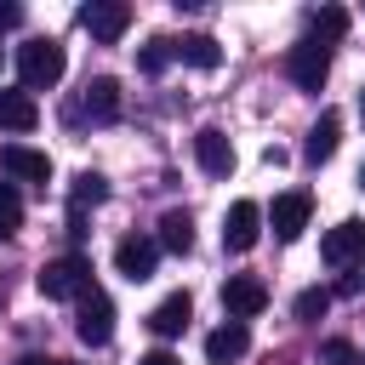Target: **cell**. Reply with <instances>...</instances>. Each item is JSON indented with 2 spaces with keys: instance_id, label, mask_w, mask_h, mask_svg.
<instances>
[{
  "instance_id": "1",
  "label": "cell",
  "mask_w": 365,
  "mask_h": 365,
  "mask_svg": "<svg viewBox=\"0 0 365 365\" xmlns=\"http://www.w3.org/2000/svg\"><path fill=\"white\" fill-rule=\"evenodd\" d=\"M63 68H68V57H63L57 40H29V46H17V80H23V91H46V86H57Z\"/></svg>"
},
{
  "instance_id": "2",
  "label": "cell",
  "mask_w": 365,
  "mask_h": 365,
  "mask_svg": "<svg viewBox=\"0 0 365 365\" xmlns=\"http://www.w3.org/2000/svg\"><path fill=\"white\" fill-rule=\"evenodd\" d=\"M80 291H91V262L80 251H68V257L40 268V297L46 302H63V297H80Z\"/></svg>"
},
{
  "instance_id": "3",
  "label": "cell",
  "mask_w": 365,
  "mask_h": 365,
  "mask_svg": "<svg viewBox=\"0 0 365 365\" xmlns=\"http://www.w3.org/2000/svg\"><path fill=\"white\" fill-rule=\"evenodd\" d=\"M74 336L86 342V348H103L108 336H114V302L91 285V291H80V314H74Z\"/></svg>"
},
{
  "instance_id": "4",
  "label": "cell",
  "mask_w": 365,
  "mask_h": 365,
  "mask_svg": "<svg viewBox=\"0 0 365 365\" xmlns=\"http://www.w3.org/2000/svg\"><path fill=\"white\" fill-rule=\"evenodd\" d=\"M80 23H86V34H91V40L114 46V40L131 29V6H125V0H91V6L80 11Z\"/></svg>"
},
{
  "instance_id": "5",
  "label": "cell",
  "mask_w": 365,
  "mask_h": 365,
  "mask_svg": "<svg viewBox=\"0 0 365 365\" xmlns=\"http://www.w3.org/2000/svg\"><path fill=\"white\" fill-rule=\"evenodd\" d=\"M285 74H291L302 91H319V86H325V74H331V51H325V46H314V40H302V46H291Z\"/></svg>"
},
{
  "instance_id": "6",
  "label": "cell",
  "mask_w": 365,
  "mask_h": 365,
  "mask_svg": "<svg viewBox=\"0 0 365 365\" xmlns=\"http://www.w3.org/2000/svg\"><path fill=\"white\" fill-rule=\"evenodd\" d=\"M257 234H262V205L257 200H234L228 217H222V245L228 251H251Z\"/></svg>"
},
{
  "instance_id": "7",
  "label": "cell",
  "mask_w": 365,
  "mask_h": 365,
  "mask_svg": "<svg viewBox=\"0 0 365 365\" xmlns=\"http://www.w3.org/2000/svg\"><path fill=\"white\" fill-rule=\"evenodd\" d=\"M222 308H228V319H257L262 308H268V285L262 279H251V274H234L228 285H222Z\"/></svg>"
},
{
  "instance_id": "8",
  "label": "cell",
  "mask_w": 365,
  "mask_h": 365,
  "mask_svg": "<svg viewBox=\"0 0 365 365\" xmlns=\"http://www.w3.org/2000/svg\"><path fill=\"white\" fill-rule=\"evenodd\" d=\"M319 257H325L331 268H348L354 257H365V222H336V228H325Z\"/></svg>"
},
{
  "instance_id": "9",
  "label": "cell",
  "mask_w": 365,
  "mask_h": 365,
  "mask_svg": "<svg viewBox=\"0 0 365 365\" xmlns=\"http://www.w3.org/2000/svg\"><path fill=\"white\" fill-rule=\"evenodd\" d=\"M154 262H160V240H143V234H131V240H120L114 245V268L137 285V279H148L154 274Z\"/></svg>"
},
{
  "instance_id": "10",
  "label": "cell",
  "mask_w": 365,
  "mask_h": 365,
  "mask_svg": "<svg viewBox=\"0 0 365 365\" xmlns=\"http://www.w3.org/2000/svg\"><path fill=\"white\" fill-rule=\"evenodd\" d=\"M0 165H6L11 177H23V182H40V188L51 182V160H46L40 148H23V143H6V148H0Z\"/></svg>"
},
{
  "instance_id": "11",
  "label": "cell",
  "mask_w": 365,
  "mask_h": 365,
  "mask_svg": "<svg viewBox=\"0 0 365 365\" xmlns=\"http://www.w3.org/2000/svg\"><path fill=\"white\" fill-rule=\"evenodd\" d=\"M245 348H251V331H245L240 319H228V325H217V331L205 336V359H211V365H234V359H245Z\"/></svg>"
},
{
  "instance_id": "12",
  "label": "cell",
  "mask_w": 365,
  "mask_h": 365,
  "mask_svg": "<svg viewBox=\"0 0 365 365\" xmlns=\"http://www.w3.org/2000/svg\"><path fill=\"white\" fill-rule=\"evenodd\" d=\"M194 154H200V165H205L211 177H228V171H234V143H228L217 125H205V131L194 137Z\"/></svg>"
},
{
  "instance_id": "13",
  "label": "cell",
  "mask_w": 365,
  "mask_h": 365,
  "mask_svg": "<svg viewBox=\"0 0 365 365\" xmlns=\"http://www.w3.org/2000/svg\"><path fill=\"white\" fill-rule=\"evenodd\" d=\"M308 211H314L308 194H279V200H274V234H279V240H297V234L308 228Z\"/></svg>"
},
{
  "instance_id": "14",
  "label": "cell",
  "mask_w": 365,
  "mask_h": 365,
  "mask_svg": "<svg viewBox=\"0 0 365 365\" xmlns=\"http://www.w3.org/2000/svg\"><path fill=\"white\" fill-rule=\"evenodd\" d=\"M336 137H342V120H336V114L325 108V114L314 120V131H308V143H302V160H308V165H319V160H331V154H336Z\"/></svg>"
},
{
  "instance_id": "15",
  "label": "cell",
  "mask_w": 365,
  "mask_h": 365,
  "mask_svg": "<svg viewBox=\"0 0 365 365\" xmlns=\"http://www.w3.org/2000/svg\"><path fill=\"white\" fill-rule=\"evenodd\" d=\"M40 125V108L29 91H0V131H34Z\"/></svg>"
},
{
  "instance_id": "16",
  "label": "cell",
  "mask_w": 365,
  "mask_h": 365,
  "mask_svg": "<svg viewBox=\"0 0 365 365\" xmlns=\"http://www.w3.org/2000/svg\"><path fill=\"white\" fill-rule=\"evenodd\" d=\"M80 108H86L91 120H114V114H120V86H114L108 74L86 80V97H80Z\"/></svg>"
},
{
  "instance_id": "17",
  "label": "cell",
  "mask_w": 365,
  "mask_h": 365,
  "mask_svg": "<svg viewBox=\"0 0 365 365\" xmlns=\"http://www.w3.org/2000/svg\"><path fill=\"white\" fill-rule=\"evenodd\" d=\"M194 319V302L177 291V297H165L154 314H148V325H154V336H182V325Z\"/></svg>"
},
{
  "instance_id": "18",
  "label": "cell",
  "mask_w": 365,
  "mask_h": 365,
  "mask_svg": "<svg viewBox=\"0 0 365 365\" xmlns=\"http://www.w3.org/2000/svg\"><path fill=\"white\" fill-rule=\"evenodd\" d=\"M171 57H182V63H194V68H217V63H222V51H217L211 34H182V40H171Z\"/></svg>"
},
{
  "instance_id": "19",
  "label": "cell",
  "mask_w": 365,
  "mask_h": 365,
  "mask_svg": "<svg viewBox=\"0 0 365 365\" xmlns=\"http://www.w3.org/2000/svg\"><path fill=\"white\" fill-rule=\"evenodd\" d=\"M342 34H348V11H342V6H319V11H314V34H308V40L331 51V40H342Z\"/></svg>"
},
{
  "instance_id": "20",
  "label": "cell",
  "mask_w": 365,
  "mask_h": 365,
  "mask_svg": "<svg viewBox=\"0 0 365 365\" xmlns=\"http://www.w3.org/2000/svg\"><path fill=\"white\" fill-rule=\"evenodd\" d=\"M160 245H165V251H188V245H194L188 211H165V217H160Z\"/></svg>"
},
{
  "instance_id": "21",
  "label": "cell",
  "mask_w": 365,
  "mask_h": 365,
  "mask_svg": "<svg viewBox=\"0 0 365 365\" xmlns=\"http://www.w3.org/2000/svg\"><path fill=\"white\" fill-rule=\"evenodd\" d=\"M17 222H23V200H17V188H0V240L17 234Z\"/></svg>"
},
{
  "instance_id": "22",
  "label": "cell",
  "mask_w": 365,
  "mask_h": 365,
  "mask_svg": "<svg viewBox=\"0 0 365 365\" xmlns=\"http://www.w3.org/2000/svg\"><path fill=\"white\" fill-rule=\"evenodd\" d=\"M103 194H108V182H103V177H97V171H86V177H80V182H74V211H80V205H97V200H103Z\"/></svg>"
},
{
  "instance_id": "23",
  "label": "cell",
  "mask_w": 365,
  "mask_h": 365,
  "mask_svg": "<svg viewBox=\"0 0 365 365\" xmlns=\"http://www.w3.org/2000/svg\"><path fill=\"white\" fill-rule=\"evenodd\" d=\"M165 57H171V40H148L137 63H143V74H160V68H165Z\"/></svg>"
},
{
  "instance_id": "24",
  "label": "cell",
  "mask_w": 365,
  "mask_h": 365,
  "mask_svg": "<svg viewBox=\"0 0 365 365\" xmlns=\"http://www.w3.org/2000/svg\"><path fill=\"white\" fill-rule=\"evenodd\" d=\"M325 308H331V291H302L297 297V319H319Z\"/></svg>"
},
{
  "instance_id": "25",
  "label": "cell",
  "mask_w": 365,
  "mask_h": 365,
  "mask_svg": "<svg viewBox=\"0 0 365 365\" xmlns=\"http://www.w3.org/2000/svg\"><path fill=\"white\" fill-rule=\"evenodd\" d=\"M325 359H331V365H359V354H354L348 342H325Z\"/></svg>"
},
{
  "instance_id": "26",
  "label": "cell",
  "mask_w": 365,
  "mask_h": 365,
  "mask_svg": "<svg viewBox=\"0 0 365 365\" xmlns=\"http://www.w3.org/2000/svg\"><path fill=\"white\" fill-rule=\"evenodd\" d=\"M137 365H182V359H177V354H171V348H148V354H143V359H137Z\"/></svg>"
},
{
  "instance_id": "27",
  "label": "cell",
  "mask_w": 365,
  "mask_h": 365,
  "mask_svg": "<svg viewBox=\"0 0 365 365\" xmlns=\"http://www.w3.org/2000/svg\"><path fill=\"white\" fill-rule=\"evenodd\" d=\"M17 17H23V11H17V6H11V0H0V29H11V23H17Z\"/></svg>"
},
{
  "instance_id": "28",
  "label": "cell",
  "mask_w": 365,
  "mask_h": 365,
  "mask_svg": "<svg viewBox=\"0 0 365 365\" xmlns=\"http://www.w3.org/2000/svg\"><path fill=\"white\" fill-rule=\"evenodd\" d=\"M17 365H51V359H40V354H23V359H17Z\"/></svg>"
},
{
  "instance_id": "29",
  "label": "cell",
  "mask_w": 365,
  "mask_h": 365,
  "mask_svg": "<svg viewBox=\"0 0 365 365\" xmlns=\"http://www.w3.org/2000/svg\"><path fill=\"white\" fill-rule=\"evenodd\" d=\"M359 114H365V91H359Z\"/></svg>"
},
{
  "instance_id": "30",
  "label": "cell",
  "mask_w": 365,
  "mask_h": 365,
  "mask_svg": "<svg viewBox=\"0 0 365 365\" xmlns=\"http://www.w3.org/2000/svg\"><path fill=\"white\" fill-rule=\"evenodd\" d=\"M359 182H365V165H359Z\"/></svg>"
}]
</instances>
